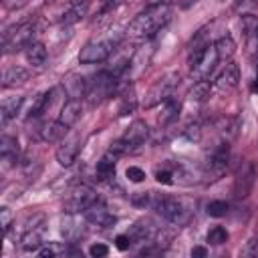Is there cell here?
I'll use <instances>...</instances> for the list:
<instances>
[{"label":"cell","instance_id":"obj_1","mask_svg":"<svg viewBox=\"0 0 258 258\" xmlns=\"http://www.w3.org/2000/svg\"><path fill=\"white\" fill-rule=\"evenodd\" d=\"M169 20H171V4L169 2H157V4L147 6L143 12H139L131 20L127 34L131 38H151Z\"/></svg>","mask_w":258,"mask_h":258},{"label":"cell","instance_id":"obj_2","mask_svg":"<svg viewBox=\"0 0 258 258\" xmlns=\"http://www.w3.org/2000/svg\"><path fill=\"white\" fill-rule=\"evenodd\" d=\"M147 206L157 214L161 216L165 222L173 224V226H185L191 216H194V210L191 206L183 200V198H177V196H169V194H155V191H149V200H147Z\"/></svg>","mask_w":258,"mask_h":258},{"label":"cell","instance_id":"obj_3","mask_svg":"<svg viewBox=\"0 0 258 258\" xmlns=\"http://www.w3.org/2000/svg\"><path fill=\"white\" fill-rule=\"evenodd\" d=\"M119 44H121V38H119V36H113V34L103 36V38H97V40H91V42H87V44L81 48L79 60H81L83 64H97V62H103V60H107V58L119 48Z\"/></svg>","mask_w":258,"mask_h":258},{"label":"cell","instance_id":"obj_4","mask_svg":"<svg viewBox=\"0 0 258 258\" xmlns=\"http://www.w3.org/2000/svg\"><path fill=\"white\" fill-rule=\"evenodd\" d=\"M147 137H149V125H147L145 121L137 119V121H133V123L125 129V133L121 135V139H117L109 149L115 151V153L121 157V155H125V153L137 151V149L147 141Z\"/></svg>","mask_w":258,"mask_h":258},{"label":"cell","instance_id":"obj_5","mask_svg":"<svg viewBox=\"0 0 258 258\" xmlns=\"http://www.w3.org/2000/svg\"><path fill=\"white\" fill-rule=\"evenodd\" d=\"M117 81H119V75L113 73L111 69L109 71H101L97 73L89 83H87V89H85V97L91 105H99L101 101L109 99L115 89H117Z\"/></svg>","mask_w":258,"mask_h":258},{"label":"cell","instance_id":"obj_6","mask_svg":"<svg viewBox=\"0 0 258 258\" xmlns=\"http://www.w3.org/2000/svg\"><path fill=\"white\" fill-rule=\"evenodd\" d=\"M34 34H36V22L34 20H24V22H18V24L6 28L2 34L4 52L8 54V52H16L20 48H26L34 40Z\"/></svg>","mask_w":258,"mask_h":258},{"label":"cell","instance_id":"obj_7","mask_svg":"<svg viewBox=\"0 0 258 258\" xmlns=\"http://www.w3.org/2000/svg\"><path fill=\"white\" fill-rule=\"evenodd\" d=\"M228 165H230V145H228V141H222L220 145H216L212 149V153L206 161V173L204 175L210 181H216L226 173Z\"/></svg>","mask_w":258,"mask_h":258},{"label":"cell","instance_id":"obj_8","mask_svg":"<svg viewBox=\"0 0 258 258\" xmlns=\"http://www.w3.org/2000/svg\"><path fill=\"white\" fill-rule=\"evenodd\" d=\"M99 200V196L89 187V185H79L75 187L69 198L64 200V212L67 214H83L87 208H91L95 202Z\"/></svg>","mask_w":258,"mask_h":258},{"label":"cell","instance_id":"obj_9","mask_svg":"<svg viewBox=\"0 0 258 258\" xmlns=\"http://www.w3.org/2000/svg\"><path fill=\"white\" fill-rule=\"evenodd\" d=\"M177 83H179V75H175V73H171V75L159 79V81L147 91L145 101H143L145 107H153V105H159V103L167 101V99L171 97L173 89L177 87Z\"/></svg>","mask_w":258,"mask_h":258},{"label":"cell","instance_id":"obj_10","mask_svg":"<svg viewBox=\"0 0 258 258\" xmlns=\"http://www.w3.org/2000/svg\"><path fill=\"white\" fill-rule=\"evenodd\" d=\"M254 179H256V167L252 161H242L238 171H236V177H234V196L236 200H244L248 198V194L252 191V185H254Z\"/></svg>","mask_w":258,"mask_h":258},{"label":"cell","instance_id":"obj_11","mask_svg":"<svg viewBox=\"0 0 258 258\" xmlns=\"http://www.w3.org/2000/svg\"><path fill=\"white\" fill-rule=\"evenodd\" d=\"M83 216H85V220H87L89 224L99 226V228H111V226L117 222L115 214H113L101 200H97L91 208H87V210L83 212Z\"/></svg>","mask_w":258,"mask_h":258},{"label":"cell","instance_id":"obj_12","mask_svg":"<svg viewBox=\"0 0 258 258\" xmlns=\"http://www.w3.org/2000/svg\"><path fill=\"white\" fill-rule=\"evenodd\" d=\"M79 151H81V139H79V135H69V137L62 139L60 147L56 149V161L62 167H69V165H73V161H77Z\"/></svg>","mask_w":258,"mask_h":258},{"label":"cell","instance_id":"obj_13","mask_svg":"<svg viewBox=\"0 0 258 258\" xmlns=\"http://www.w3.org/2000/svg\"><path fill=\"white\" fill-rule=\"evenodd\" d=\"M238 81H240V69H238L236 62L228 60V62L224 64V69L218 73V77H216V81H214V87H216L218 91H232V89L238 85Z\"/></svg>","mask_w":258,"mask_h":258},{"label":"cell","instance_id":"obj_14","mask_svg":"<svg viewBox=\"0 0 258 258\" xmlns=\"http://www.w3.org/2000/svg\"><path fill=\"white\" fill-rule=\"evenodd\" d=\"M157 230L159 228H155L151 220H139V222H135L129 228L127 234H129V238H131L133 244H145V242L151 244V240H153V236H155Z\"/></svg>","mask_w":258,"mask_h":258},{"label":"cell","instance_id":"obj_15","mask_svg":"<svg viewBox=\"0 0 258 258\" xmlns=\"http://www.w3.org/2000/svg\"><path fill=\"white\" fill-rule=\"evenodd\" d=\"M69 125H64L60 119H54V121H48L42 125L40 129V139L46 141V143H56V141H62L69 133Z\"/></svg>","mask_w":258,"mask_h":258},{"label":"cell","instance_id":"obj_16","mask_svg":"<svg viewBox=\"0 0 258 258\" xmlns=\"http://www.w3.org/2000/svg\"><path fill=\"white\" fill-rule=\"evenodd\" d=\"M60 232H62L64 240H69V242H77L79 238H83L85 226H83V222L79 220V214H67V216L62 218V228H60Z\"/></svg>","mask_w":258,"mask_h":258},{"label":"cell","instance_id":"obj_17","mask_svg":"<svg viewBox=\"0 0 258 258\" xmlns=\"http://www.w3.org/2000/svg\"><path fill=\"white\" fill-rule=\"evenodd\" d=\"M117 159H119V155L109 149V151L99 159L97 169H95V177L101 179V181L113 179V177H115V163H117Z\"/></svg>","mask_w":258,"mask_h":258},{"label":"cell","instance_id":"obj_18","mask_svg":"<svg viewBox=\"0 0 258 258\" xmlns=\"http://www.w3.org/2000/svg\"><path fill=\"white\" fill-rule=\"evenodd\" d=\"M40 226L42 224H36L32 228H26V232H24V236L20 240V248L24 252H38L42 248L44 242H42V228Z\"/></svg>","mask_w":258,"mask_h":258},{"label":"cell","instance_id":"obj_19","mask_svg":"<svg viewBox=\"0 0 258 258\" xmlns=\"http://www.w3.org/2000/svg\"><path fill=\"white\" fill-rule=\"evenodd\" d=\"M24 54H26L28 64L34 67V69H42V67L46 64V60H48V52H46L44 44L38 42V40H32V42L26 46V52H24Z\"/></svg>","mask_w":258,"mask_h":258},{"label":"cell","instance_id":"obj_20","mask_svg":"<svg viewBox=\"0 0 258 258\" xmlns=\"http://www.w3.org/2000/svg\"><path fill=\"white\" fill-rule=\"evenodd\" d=\"M28 81V71L20 64H12L4 71L2 75V87L4 89H10V87H18V85H24Z\"/></svg>","mask_w":258,"mask_h":258},{"label":"cell","instance_id":"obj_21","mask_svg":"<svg viewBox=\"0 0 258 258\" xmlns=\"http://www.w3.org/2000/svg\"><path fill=\"white\" fill-rule=\"evenodd\" d=\"M0 157L6 167L14 165L18 161V141L10 135H2L0 139Z\"/></svg>","mask_w":258,"mask_h":258},{"label":"cell","instance_id":"obj_22","mask_svg":"<svg viewBox=\"0 0 258 258\" xmlns=\"http://www.w3.org/2000/svg\"><path fill=\"white\" fill-rule=\"evenodd\" d=\"M81 113H83V105H81V101H79V99H69V101L62 105L58 119H60L64 125L73 127V125L81 119Z\"/></svg>","mask_w":258,"mask_h":258},{"label":"cell","instance_id":"obj_23","mask_svg":"<svg viewBox=\"0 0 258 258\" xmlns=\"http://www.w3.org/2000/svg\"><path fill=\"white\" fill-rule=\"evenodd\" d=\"M87 10H89V0H75L69 10L62 14V24H75L79 20H83L87 16Z\"/></svg>","mask_w":258,"mask_h":258},{"label":"cell","instance_id":"obj_24","mask_svg":"<svg viewBox=\"0 0 258 258\" xmlns=\"http://www.w3.org/2000/svg\"><path fill=\"white\" fill-rule=\"evenodd\" d=\"M24 99L22 97H10V99H4L2 105H0V117H2V125H6L10 119H14L22 107Z\"/></svg>","mask_w":258,"mask_h":258},{"label":"cell","instance_id":"obj_25","mask_svg":"<svg viewBox=\"0 0 258 258\" xmlns=\"http://www.w3.org/2000/svg\"><path fill=\"white\" fill-rule=\"evenodd\" d=\"M161 105H163V109H161V115H159V125H167V123L175 121L177 115H179V109H181L179 99H175V97L171 95V97H169L167 101H163Z\"/></svg>","mask_w":258,"mask_h":258},{"label":"cell","instance_id":"obj_26","mask_svg":"<svg viewBox=\"0 0 258 258\" xmlns=\"http://www.w3.org/2000/svg\"><path fill=\"white\" fill-rule=\"evenodd\" d=\"M214 44H216V52H218V58L220 60H230L234 56V52H236V42L230 36H222Z\"/></svg>","mask_w":258,"mask_h":258},{"label":"cell","instance_id":"obj_27","mask_svg":"<svg viewBox=\"0 0 258 258\" xmlns=\"http://www.w3.org/2000/svg\"><path fill=\"white\" fill-rule=\"evenodd\" d=\"M38 254H40L42 258H54V256H62V254H73V250L67 248V246L60 244V242H46V244L38 250Z\"/></svg>","mask_w":258,"mask_h":258},{"label":"cell","instance_id":"obj_28","mask_svg":"<svg viewBox=\"0 0 258 258\" xmlns=\"http://www.w3.org/2000/svg\"><path fill=\"white\" fill-rule=\"evenodd\" d=\"M50 97H52V91H46V93H40L36 99H34V103L30 105V111H28V117L30 119H34V117H38L48 105H50Z\"/></svg>","mask_w":258,"mask_h":258},{"label":"cell","instance_id":"obj_29","mask_svg":"<svg viewBox=\"0 0 258 258\" xmlns=\"http://www.w3.org/2000/svg\"><path fill=\"white\" fill-rule=\"evenodd\" d=\"M210 91H212V87H210L208 79L206 81H198L191 87V91H189V99H194V101H206L210 97Z\"/></svg>","mask_w":258,"mask_h":258},{"label":"cell","instance_id":"obj_30","mask_svg":"<svg viewBox=\"0 0 258 258\" xmlns=\"http://www.w3.org/2000/svg\"><path fill=\"white\" fill-rule=\"evenodd\" d=\"M228 238H230V234H228L226 228H222V226H214V228L208 232V238H206V240H208L210 244H214V246H220V244H226Z\"/></svg>","mask_w":258,"mask_h":258},{"label":"cell","instance_id":"obj_31","mask_svg":"<svg viewBox=\"0 0 258 258\" xmlns=\"http://www.w3.org/2000/svg\"><path fill=\"white\" fill-rule=\"evenodd\" d=\"M206 212H208V216L222 218V216L228 214V204H226L224 200H214V202H210V204L206 206Z\"/></svg>","mask_w":258,"mask_h":258},{"label":"cell","instance_id":"obj_32","mask_svg":"<svg viewBox=\"0 0 258 258\" xmlns=\"http://www.w3.org/2000/svg\"><path fill=\"white\" fill-rule=\"evenodd\" d=\"M173 177H175V171H173L171 167H157V171H155V179H157L159 183L169 185V183L175 181Z\"/></svg>","mask_w":258,"mask_h":258},{"label":"cell","instance_id":"obj_33","mask_svg":"<svg viewBox=\"0 0 258 258\" xmlns=\"http://www.w3.org/2000/svg\"><path fill=\"white\" fill-rule=\"evenodd\" d=\"M123 105H121V109H119V115H127L133 107H135V97H133V89H129L125 95H123Z\"/></svg>","mask_w":258,"mask_h":258},{"label":"cell","instance_id":"obj_34","mask_svg":"<svg viewBox=\"0 0 258 258\" xmlns=\"http://www.w3.org/2000/svg\"><path fill=\"white\" fill-rule=\"evenodd\" d=\"M12 220H14V216H12V212H10V208H2L0 210V226H2V232L4 234H8V230H10V226H12Z\"/></svg>","mask_w":258,"mask_h":258},{"label":"cell","instance_id":"obj_35","mask_svg":"<svg viewBox=\"0 0 258 258\" xmlns=\"http://www.w3.org/2000/svg\"><path fill=\"white\" fill-rule=\"evenodd\" d=\"M125 175H127L131 181H135V183H139V181H143V179H145V171H143L141 167H137V165H131V167H127Z\"/></svg>","mask_w":258,"mask_h":258},{"label":"cell","instance_id":"obj_36","mask_svg":"<svg viewBox=\"0 0 258 258\" xmlns=\"http://www.w3.org/2000/svg\"><path fill=\"white\" fill-rule=\"evenodd\" d=\"M89 254H91L93 258H103V256L109 254V248H107L105 244H93V246L89 248Z\"/></svg>","mask_w":258,"mask_h":258},{"label":"cell","instance_id":"obj_37","mask_svg":"<svg viewBox=\"0 0 258 258\" xmlns=\"http://www.w3.org/2000/svg\"><path fill=\"white\" fill-rule=\"evenodd\" d=\"M131 238H129V234H121V236H117L115 238V246L119 248V250H129L131 248Z\"/></svg>","mask_w":258,"mask_h":258},{"label":"cell","instance_id":"obj_38","mask_svg":"<svg viewBox=\"0 0 258 258\" xmlns=\"http://www.w3.org/2000/svg\"><path fill=\"white\" fill-rule=\"evenodd\" d=\"M200 133H202V131H200V125H198V123H196V125H189V127L185 129V137H187L189 141H198V139H200Z\"/></svg>","mask_w":258,"mask_h":258},{"label":"cell","instance_id":"obj_39","mask_svg":"<svg viewBox=\"0 0 258 258\" xmlns=\"http://www.w3.org/2000/svg\"><path fill=\"white\" fill-rule=\"evenodd\" d=\"M4 2V6L8 8V10H16V8H22L28 0H2Z\"/></svg>","mask_w":258,"mask_h":258},{"label":"cell","instance_id":"obj_40","mask_svg":"<svg viewBox=\"0 0 258 258\" xmlns=\"http://www.w3.org/2000/svg\"><path fill=\"white\" fill-rule=\"evenodd\" d=\"M252 6H258V0H240L236 10H246V8H252Z\"/></svg>","mask_w":258,"mask_h":258},{"label":"cell","instance_id":"obj_41","mask_svg":"<svg viewBox=\"0 0 258 258\" xmlns=\"http://www.w3.org/2000/svg\"><path fill=\"white\" fill-rule=\"evenodd\" d=\"M246 252H248V254H258V240H254V242H252V246H250Z\"/></svg>","mask_w":258,"mask_h":258},{"label":"cell","instance_id":"obj_42","mask_svg":"<svg viewBox=\"0 0 258 258\" xmlns=\"http://www.w3.org/2000/svg\"><path fill=\"white\" fill-rule=\"evenodd\" d=\"M191 256H206V248H194Z\"/></svg>","mask_w":258,"mask_h":258},{"label":"cell","instance_id":"obj_43","mask_svg":"<svg viewBox=\"0 0 258 258\" xmlns=\"http://www.w3.org/2000/svg\"><path fill=\"white\" fill-rule=\"evenodd\" d=\"M254 91H258V77H256V81H254Z\"/></svg>","mask_w":258,"mask_h":258},{"label":"cell","instance_id":"obj_44","mask_svg":"<svg viewBox=\"0 0 258 258\" xmlns=\"http://www.w3.org/2000/svg\"><path fill=\"white\" fill-rule=\"evenodd\" d=\"M256 60H258V46H256Z\"/></svg>","mask_w":258,"mask_h":258},{"label":"cell","instance_id":"obj_45","mask_svg":"<svg viewBox=\"0 0 258 258\" xmlns=\"http://www.w3.org/2000/svg\"><path fill=\"white\" fill-rule=\"evenodd\" d=\"M256 38H258V28H256Z\"/></svg>","mask_w":258,"mask_h":258}]
</instances>
